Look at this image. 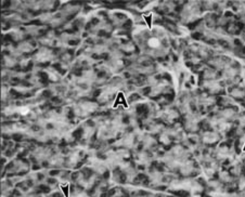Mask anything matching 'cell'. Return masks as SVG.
I'll return each instance as SVG.
<instances>
[{
	"instance_id": "obj_1",
	"label": "cell",
	"mask_w": 245,
	"mask_h": 197,
	"mask_svg": "<svg viewBox=\"0 0 245 197\" xmlns=\"http://www.w3.org/2000/svg\"><path fill=\"white\" fill-rule=\"evenodd\" d=\"M120 104H122V105L125 107V108H128V107H129L128 103H127V101H126L125 94H124V92H122V91H120V92L117 93L116 99H115V101H114L113 108H116V107L118 106Z\"/></svg>"
},
{
	"instance_id": "obj_2",
	"label": "cell",
	"mask_w": 245,
	"mask_h": 197,
	"mask_svg": "<svg viewBox=\"0 0 245 197\" xmlns=\"http://www.w3.org/2000/svg\"><path fill=\"white\" fill-rule=\"evenodd\" d=\"M143 19H144V21H145V23H147L148 27L151 29L152 28V23H153V15H152L151 13H150V14H144V15H143Z\"/></svg>"
},
{
	"instance_id": "obj_3",
	"label": "cell",
	"mask_w": 245,
	"mask_h": 197,
	"mask_svg": "<svg viewBox=\"0 0 245 197\" xmlns=\"http://www.w3.org/2000/svg\"><path fill=\"white\" fill-rule=\"evenodd\" d=\"M62 192L63 193H64V194H65V197H69V185L66 184L65 186H64V185H62Z\"/></svg>"
},
{
	"instance_id": "obj_4",
	"label": "cell",
	"mask_w": 245,
	"mask_h": 197,
	"mask_svg": "<svg viewBox=\"0 0 245 197\" xmlns=\"http://www.w3.org/2000/svg\"><path fill=\"white\" fill-rule=\"evenodd\" d=\"M243 152H245V145H244V147H243Z\"/></svg>"
}]
</instances>
